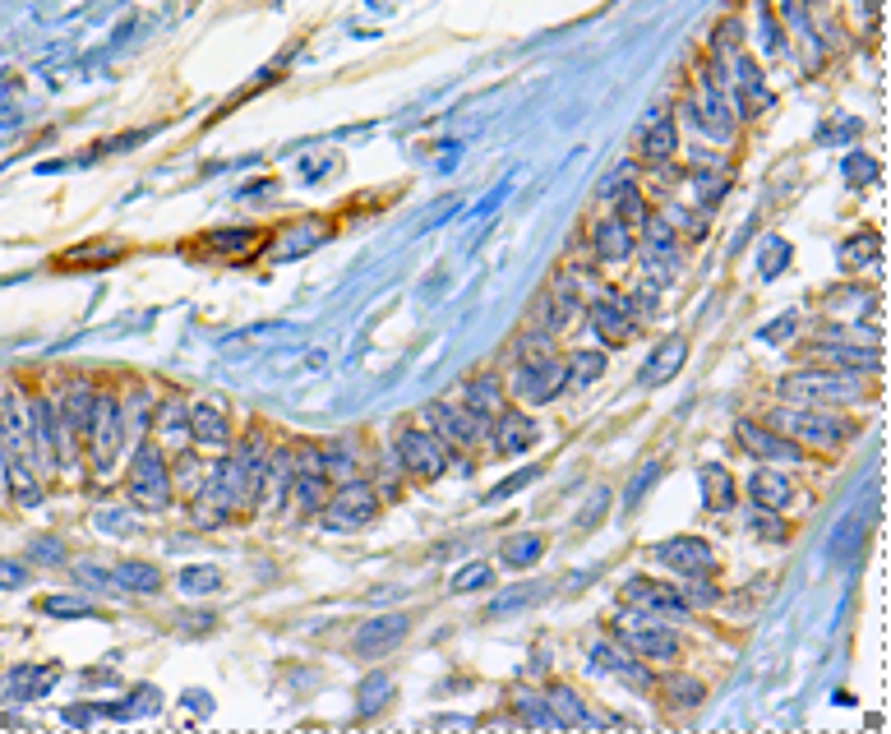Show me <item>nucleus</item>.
Segmentation results:
<instances>
[{
  "mask_svg": "<svg viewBox=\"0 0 891 734\" xmlns=\"http://www.w3.org/2000/svg\"><path fill=\"white\" fill-rule=\"evenodd\" d=\"M781 393H785V398H804V407H836V402L859 398V388L850 384V379L827 374V370L790 374V379H781Z\"/></svg>",
  "mask_w": 891,
  "mask_h": 734,
  "instance_id": "obj_1",
  "label": "nucleus"
},
{
  "mask_svg": "<svg viewBox=\"0 0 891 734\" xmlns=\"http://www.w3.org/2000/svg\"><path fill=\"white\" fill-rule=\"evenodd\" d=\"M398 462L411 471V476L434 481V476H444V467H448V444L439 439V434L407 430V434H398Z\"/></svg>",
  "mask_w": 891,
  "mask_h": 734,
  "instance_id": "obj_2",
  "label": "nucleus"
},
{
  "mask_svg": "<svg viewBox=\"0 0 891 734\" xmlns=\"http://www.w3.org/2000/svg\"><path fill=\"white\" fill-rule=\"evenodd\" d=\"M374 485L370 481H342L338 490H333V499H328V527H338V531H351V527H365V522L374 518Z\"/></svg>",
  "mask_w": 891,
  "mask_h": 734,
  "instance_id": "obj_3",
  "label": "nucleus"
},
{
  "mask_svg": "<svg viewBox=\"0 0 891 734\" xmlns=\"http://www.w3.org/2000/svg\"><path fill=\"white\" fill-rule=\"evenodd\" d=\"M781 425L795 434V444H822V448H836L850 434V425L841 416H831L822 407H799V411H785Z\"/></svg>",
  "mask_w": 891,
  "mask_h": 734,
  "instance_id": "obj_4",
  "label": "nucleus"
},
{
  "mask_svg": "<svg viewBox=\"0 0 891 734\" xmlns=\"http://www.w3.org/2000/svg\"><path fill=\"white\" fill-rule=\"evenodd\" d=\"M425 421L434 425V434H439L444 444H458V448H476L485 434H490V425L471 407H444V402H434Z\"/></svg>",
  "mask_w": 891,
  "mask_h": 734,
  "instance_id": "obj_5",
  "label": "nucleus"
},
{
  "mask_svg": "<svg viewBox=\"0 0 891 734\" xmlns=\"http://www.w3.org/2000/svg\"><path fill=\"white\" fill-rule=\"evenodd\" d=\"M130 494L139 499L144 508H167L171 499V485H167V462L157 448H144L134 458V476H130Z\"/></svg>",
  "mask_w": 891,
  "mask_h": 734,
  "instance_id": "obj_6",
  "label": "nucleus"
},
{
  "mask_svg": "<svg viewBox=\"0 0 891 734\" xmlns=\"http://www.w3.org/2000/svg\"><path fill=\"white\" fill-rule=\"evenodd\" d=\"M735 434L748 453H758V458H767V462H804V448H799L795 439H781V430H767V425H758V421H739Z\"/></svg>",
  "mask_w": 891,
  "mask_h": 734,
  "instance_id": "obj_7",
  "label": "nucleus"
},
{
  "mask_svg": "<svg viewBox=\"0 0 891 734\" xmlns=\"http://www.w3.org/2000/svg\"><path fill=\"white\" fill-rule=\"evenodd\" d=\"M656 559H661L665 568H675V573H684V578H693V573H707L716 559H711V545L698 541V536H670V541L656 545Z\"/></svg>",
  "mask_w": 891,
  "mask_h": 734,
  "instance_id": "obj_8",
  "label": "nucleus"
},
{
  "mask_svg": "<svg viewBox=\"0 0 891 734\" xmlns=\"http://www.w3.org/2000/svg\"><path fill=\"white\" fill-rule=\"evenodd\" d=\"M490 439H494V448L499 453H527L536 439H541V430H536V421H531L527 411H499L490 421Z\"/></svg>",
  "mask_w": 891,
  "mask_h": 734,
  "instance_id": "obj_9",
  "label": "nucleus"
},
{
  "mask_svg": "<svg viewBox=\"0 0 891 734\" xmlns=\"http://www.w3.org/2000/svg\"><path fill=\"white\" fill-rule=\"evenodd\" d=\"M407 628H411L407 614H374L370 624H361V633H356V651L384 656V651H393L398 642H407Z\"/></svg>",
  "mask_w": 891,
  "mask_h": 734,
  "instance_id": "obj_10",
  "label": "nucleus"
},
{
  "mask_svg": "<svg viewBox=\"0 0 891 734\" xmlns=\"http://www.w3.org/2000/svg\"><path fill=\"white\" fill-rule=\"evenodd\" d=\"M624 601L638 605V610H651V614H684V596L675 587H665V582H647V578H628L624 582Z\"/></svg>",
  "mask_w": 891,
  "mask_h": 734,
  "instance_id": "obj_11",
  "label": "nucleus"
},
{
  "mask_svg": "<svg viewBox=\"0 0 891 734\" xmlns=\"http://www.w3.org/2000/svg\"><path fill=\"white\" fill-rule=\"evenodd\" d=\"M564 384H568V374H564V365H554V361L522 365L518 370V398L522 402H545V398H554Z\"/></svg>",
  "mask_w": 891,
  "mask_h": 734,
  "instance_id": "obj_12",
  "label": "nucleus"
},
{
  "mask_svg": "<svg viewBox=\"0 0 891 734\" xmlns=\"http://www.w3.org/2000/svg\"><path fill=\"white\" fill-rule=\"evenodd\" d=\"M619 638L628 642V647L638 651V656H656V661H670L679 651L675 633L670 628H656V624H633V628H619Z\"/></svg>",
  "mask_w": 891,
  "mask_h": 734,
  "instance_id": "obj_13",
  "label": "nucleus"
},
{
  "mask_svg": "<svg viewBox=\"0 0 891 734\" xmlns=\"http://www.w3.org/2000/svg\"><path fill=\"white\" fill-rule=\"evenodd\" d=\"M190 439L204 448H227L231 430H227V411L213 407V402H199L190 411Z\"/></svg>",
  "mask_w": 891,
  "mask_h": 734,
  "instance_id": "obj_14",
  "label": "nucleus"
},
{
  "mask_svg": "<svg viewBox=\"0 0 891 734\" xmlns=\"http://www.w3.org/2000/svg\"><path fill=\"white\" fill-rule=\"evenodd\" d=\"M591 661L601 665V670H610L615 679H624V684H633V688H651V674L642 670L633 656H624V651H615L610 642H591V651H587Z\"/></svg>",
  "mask_w": 891,
  "mask_h": 734,
  "instance_id": "obj_15",
  "label": "nucleus"
},
{
  "mask_svg": "<svg viewBox=\"0 0 891 734\" xmlns=\"http://www.w3.org/2000/svg\"><path fill=\"white\" fill-rule=\"evenodd\" d=\"M748 494H753V504L771 513V508H785V504H790V481H785V471L762 467V471H753Z\"/></svg>",
  "mask_w": 891,
  "mask_h": 734,
  "instance_id": "obj_16",
  "label": "nucleus"
},
{
  "mask_svg": "<svg viewBox=\"0 0 891 734\" xmlns=\"http://www.w3.org/2000/svg\"><path fill=\"white\" fill-rule=\"evenodd\" d=\"M545 702H550V711H554V721H559V725H582V730L596 725V716L582 707V698L568 684H554L550 693H545Z\"/></svg>",
  "mask_w": 891,
  "mask_h": 734,
  "instance_id": "obj_17",
  "label": "nucleus"
},
{
  "mask_svg": "<svg viewBox=\"0 0 891 734\" xmlns=\"http://www.w3.org/2000/svg\"><path fill=\"white\" fill-rule=\"evenodd\" d=\"M467 407L476 411V416H481L485 425H490L494 416L504 411V384H499L494 374H485V379H476V384L467 388Z\"/></svg>",
  "mask_w": 891,
  "mask_h": 734,
  "instance_id": "obj_18",
  "label": "nucleus"
},
{
  "mask_svg": "<svg viewBox=\"0 0 891 734\" xmlns=\"http://www.w3.org/2000/svg\"><path fill=\"white\" fill-rule=\"evenodd\" d=\"M688 356V342L684 337H670V347H661L656 356L647 361V370H642V384H661V379H675L679 365H684Z\"/></svg>",
  "mask_w": 891,
  "mask_h": 734,
  "instance_id": "obj_19",
  "label": "nucleus"
},
{
  "mask_svg": "<svg viewBox=\"0 0 891 734\" xmlns=\"http://www.w3.org/2000/svg\"><path fill=\"white\" fill-rule=\"evenodd\" d=\"M702 494H707V508L725 513V508L735 504V481H730V471H725V467H702Z\"/></svg>",
  "mask_w": 891,
  "mask_h": 734,
  "instance_id": "obj_20",
  "label": "nucleus"
},
{
  "mask_svg": "<svg viewBox=\"0 0 891 734\" xmlns=\"http://www.w3.org/2000/svg\"><path fill=\"white\" fill-rule=\"evenodd\" d=\"M545 541L536 536V531H527V536H513V541H504V564L508 568H531L536 559H541Z\"/></svg>",
  "mask_w": 891,
  "mask_h": 734,
  "instance_id": "obj_21",
  "label": "nucleus"
},
{
  "mask_svg": "<svg viewBox=\"0 0 891 734\" xmlns=\"http://www.w3.org/2000/svg\"><path fill=\"white\" fill-rule=\"evenodd\" d=\"M116 582H121L125 591H144V596H148V591H157V582H162V578H157L153 564H134V559H130V564L116 568Z\"/></svg>",
  "mask_w": 891,
  "mask_h": 734,
  "instance_id": "obj_22",
  "label": "nucleus"
},
{
  "mask_svg": "<svg viewBox=\"0 0 891 734\" xmlns=\"http://www.w3.org/2000/svg\"><path fill=\"white\" fill-rule=\"evenodd\" d=\"M97 458L107 462L111 453H116V407L111 402H97Z\"/></svg>",
  "mask_w": 891,
  "mask_h": 734,
  "instance_id": "obj_23",
  "label": "nucleus"
},
{
  "mask_svg": "<svg viewBox=\"0 0 891 734\" xmlns=\"http://www.w3.org/2000/svg\"><path fill=\"white\" fill-rule=\"evenodd\" d=\"M665 702L670 707H693V702H702V684L688 679V674H670L665 679Z\"/></svg>",
  "mask_w": 891,
  "mask_h": 734,
  "instance_id": "obj_24",
  "label": "nucleus"
},
{
  "mask_svg": "<svg viewBox=\"0 0 891 734\" xmlns=\"http://www.w3.org/2000/svg\"><path fill=\"white\" fill-rule=\"evenodd\" d=\"M222 587V573L213 564H199V568H185L181 573V591H194V596H204V591H217Z\"/></svg>",
  "mask_w": 891,
  "mask_h": 734,
  "instance_id": "obj_25",
  "label": "nucleus"
},
{
  "mask_svg": "<svg viewBox=\"0 0 891 734\" xmlns=\"http://www.w3.org/2000/svg\"><path fill=\"white\" fill-rule=\"evenodd\" d=\"M388 698H393V679L388 674H370L361 688V711H379Z\"/></svg>",
  "mask_w": 891,
  "mask_h": 734,
  "instance_id": "obj_26",
  "label": "nucleus"
},
{
  "mask_svg": "<svg viewBox=\"0 0 891 734\" xmlns=\"http://www.w3.org/2000/svg\"><path fill=\"white\" fill-rule=\"evenodd\" d=\"M490 578H494L490 564H467L462 573H453L448 587H453V591H485V587H490Z\"/></svg>",
  "mask_w": 891,
  "mask_h": 734,
  "instance_id": "obj_27",
  "label": "nucleus"
},
{
  "mask_svg": "<svg viewBox=\"0 0 891 734\" xmlns=\"http://www.w3.org/2000/svg\"><path fill=\"white\" fill-rule=\"evenodd\" d=\"M518 711L527 716L531 725H545V730H559V721H554V711H550V702H541V698H531V693H518Z\"/></svg>",
  "mask_w": 891,
  "mask_h": 734,
  "instance_id": "obj_28",
  "label": "nucleus"
},
{
  "mask_svg": "<svg viewBox=\"0 0 891 734\" xmlns=\"http://www.w3.org/2000/svg\"><path fill=\"white\" fill-rule=\"evenodd\" d=\"M536 476H541V467H522V471H513V476H508L504 485H494V490L485 494V504H499V499H508V494H513V490H522V485H531V481H536Z\"/></svg>",
  "mask_w": 891,
  "mask_h": 734,
  "instance_id": "obj_29",
  "label": "nucleus"
},
{
  "mask_svg": "<svg viewBox=\"0 0 891 734\" xmlns=\"http://www.w3.org/2000/svg\"><path fill=\"white\" fill-rule=\"evenodd\" d=\"M545 591H550V587H518V591H513V596H499V601L490 605V614H504V610H522V605L541 601Z\"/></svg>",
  "mask_w": 891,
  "mask_h": 734,
  "instance_id": "obj_30",
  "label": "nucleus"
},
{
  "mask_svg": "<svg viewBox=\"0 0 891 734\" xmlns=\"http://www.w3.org/2000/svg\"><path fill=\"white\" fill-rule=\"evenodd\" d=\"M596 324H601L605 342H624V337H628V319H619L610 305H596Z\"/></svg>",
  "mask_w": 891,
  "mask_h": 734,
  "instance_id": "obj_31",
  "label": "nucleus"
},
{
  "mask_svg": "<svg viewBox=\"0 0 891 734\" xmlns=\"http://www.w3.org/2000/svg\"><path fill=\"white\" fill-rule=\"evenodd\" d=\"M711 601H716V587L702 582V573H693V582L684 587V605H711Z\"/></svg>",
  "mask_w": 891,
  "mask_h": 734,
  "instance_id": "obj_32",
  "label": "nucleus"
},
{
  "mask_svg": "<svg viewBox=\"0 0 891 734\" xmlns=\"http://www.w3.org/2000/svg\"><path fill=\"white\" fill-rule=\"evenodd\" d=\"M656 476H661V462H647V467H642V476H638V481H633V490L624 494V504H638L642 494L651 490V481H656Z\"/></svg>",
  "mask_w": 891,
  "mask_h": 734,
  "instance_id": "obj_33",
  "label": "nucleus"
},
{
  "mask_svg": "<svg viewBox=\"0 0 891 734\" xmlns=\"http://www.w3.org/2000/svg\"><path fill=\"white\" fill-rule=\"evenodd\" d=\"M573 365H578V374H573V379H578V384H587V379H596V374L605 370V356H591V351H582Z\"/></svg>",
  "mask_w": 891,
  "mask_h": 734,
  "instance_id": "obj_34",
  "label": "nucleus"
},
{
  "mask_svg": "<svg viewBox=\"0 0 891 734\" xmlns=\"http://www.w3.org/2000/svg\"><path fill=\"white\" fill-rule=\"evenodd\" d=\"M596 241H601V254H605V259H610V254H619V250H628V241H624V231H619V227H605L601 236H596Z\"/></svg>",
  "mask_w": 891,
  "mask_h": 734,
  "instance_id": "obj_35",
  "label": "nucleus"
},
{
  "mask_svg": "<svg viewBox=\"0 0 891 734\" xmlns=\"http://www.w3.org/2000/svg\"><path fill=\"white\" fill-rule=\"evenodd\" d=\"M647 153H651V157L670 153V125H665V130H656V134H651V139H647Z\"/></svg>",
  "mask_w": 891,
  "mask_h": 734,
  "instance_id": "obj_36",
  "label": "nucleus"
},
{
  "mask_svg": "<svg viewBox=\"0 0 891 734\" xmlns=\"http://www.w3.org/2000/svg\"><path fill=\"white\" fill-rule=\"evenodd\" d=\"M47 610L51 614H88V605L84 601H47Z\"/></svg>",
  "mask_w": 891,
  "mask_h": 734,
  "instance_id": "obj_37",
  "label": "nucleus"
},
{
  "mask_svg": "<svg viewBox=\"0 0 891 734\" xmlns=\"http://www.w3.org/2000/svg\"><path fill=\"white\" fill-rule=\"evenodd\" d=\"M0 582H10V587H19V582H24V568H14V564H0Z\"/></svg>",
  "mask_w": 891,
  "mask_h": 734,
  "instance_id": "obj_38",
  "label": "nucleus"
}]
</instances>
